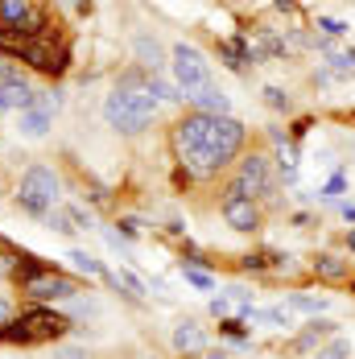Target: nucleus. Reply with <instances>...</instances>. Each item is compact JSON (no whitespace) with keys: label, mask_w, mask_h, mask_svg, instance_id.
Here are the masks:
<instances>
[{"label":"nucleus","mask_w":355,"mask_h":359,"mask_svg":"<svg viewBox=\"0 0 355 359\" xmlns=\"http://www.w3.org/2000/svg\"><path fill=\"white\" fill-rule=\"evenodd\" d=\"M244 124L236 116H207V111H190L182 124H178V153H182V165L194 174V178H211L219 174L227 161L240 157L244 149Z\"/></svg>","instance_id":"obj_1"},{"label":"nucleus","mask_w":355,"mask_h":359,"mask_svg":"<svg viewBox=\"0 0 355 359\" xmlns=\"http://www.w3.org/2000/svg\"><path fill=\"white\" fill-rule=\"evenodd\" d=\"M157 116V95H153V74L128 71L120 79V87L104 100V120L124 133V137H137L145 124Z\"/></svg>","instance_id":"obj_2"},{"label":"nucleus","mask_w":355,"mask_h":359,"mask_svg":"<svg viewBox=\"0 0 355 359\" xmlns=\"http://www.w3.org/2000/svg\"><path fill=\"white\" fill-rule=\"evenodd\" d=\"M67 330H71V318H67V314H58V310H46V306H34V310H25L21 318H13V323L0 330V343H8V347L54 343V339H62Z\"/></svg>","instance_id":"obj_3"},{"label":"nucleus","mask_w":355,"mask_h":359,"mask_svg":"<svg viewBox=\"0 0 355 359\" xmlns=\"http://www.w3.org/2000/svg\"><path fill=\"white\" fill-rule=\"evenodd\" d=\"M17 203L29 211V215L46 219L58 203V174L50 165H29L21 174V186H17Z\"/></svg>","instance_id":"obj_4"},{"label":"nucleus","mask_w":355,"mask_h":359,"mask_svg":"<svg viewBox=\"0 0 355 359\" xmlns=\"http://www.w3.org/2000/svg\"><path fill=\"white\" fill-rule=\"evenodd\" d=\"M170 67H174V83L182 87V95L186 100H194L199 91H207L211 87V62L203 58V50H194V46H174V54H170Z\"/></svg>","instance_id":"obj_5"},{"label":"nucleus","mask_w":355,"mask_h":359,"mask_svg":"<svg viewBox=\"0 0 355 359\" xmlns=\"http://www.w3.org/2000/svg\"><path fill=\"white\" fill-rule=\"evenodd\" d=\"M223 219H227V227L232 231H256L260 227V207H256V198H248L236 182L223 190Z\"/></svg>","instance_id":"obj_6"},{"label":"nucleus","mask_w":355,"mask_h":359,"mask_svg":"<svg viewBox=\"0 0 355 359\" xmlns=\"http://www.w3.org/2000/svg\"><path fill=\"white\" fill-rule=\"evenodd\" d=\"M21 285L34 302H58V297H74V281H67L62 273L54 269H25L21 273Z\"/></svg>","instance_id":"obj_7"},{"label":"nucleus","mask_w":355,"mask_h":359,"mask_svg":"<svg viewBox=\"0 0 355 359\" xmlns=\"http://www.w3.org/2000/svg\"><path fill=\"white\" fill-rule=\"evenodd\" d=\"M236 186L248 194V198H269L273 194V161L264 153H252L240 161V174H236Z\"/></svg>","instance_id":"obj_8"},{"label":"nucleus","mask_w":355,"mask_h":359,"mask_svg":"<svg viewBox=\"0 0 355 359\" xmlns=\"http://www.w3.org/2000/svg\"><path fill=\"white\" fill-rule=\"evenodd\" d=\"M330 339H335V323L314 318V323H306L302 330H297V339L289 343V351H293V355H306V351H319V347H326Z\"/></svg>","instance_id":"obj_9"},{"label":"nucleus","mask_w":355,"mask_h":359,"mask_svg":"<svg viewBox=\"0 0 355 359\" xmlns=\"http://www.w3.org/2000/svg\"><path fill=\"white\" fill-rule=\"evenodd\" d=\"M29 67H37V71H46V74H58L67 62H62V54H54L46 41H37V37H29V46H25V54H21Z\"/></svg>","instance_id":"obj_10"},{"label":"nucleus","mask_w":355,"mask_h":359,"mask_svg":"<svg viewBox=\"0 0 355 359\" xmlns=\"http://www.w3.org/2000/svg\"><path fill=\"white\" fill-rule=\"evenodd\" d=\"M203 347H207V334H203L199 323H178L174 326V351L194 355V351H203Z\"/></svg>","instance_id":"obj_11"},{"label":"nucleus","mask_w":355,"mask_h":359,"mask_svg":"<svg viewBox=\"0 0 355 359\" xmlns=\"http://www.w3.org/2000/svg\"><path fill=\"white\" fill-rule=\"evenodd\" d=\"M194 111H207V116H232V100H227V91H219V87H207V91H199L194 100Z\"/></svg>","instance_id":"obj_12"},{"label":"nucleus","mask_w":355,"mask_h":359,"mask_svg":"<svg viewBox=\"0 0 355 359\" xmlns=\"http://www.w3.org/2000/svg\"><path fill=\"white\" fill-rule=\"evenodd\" d=\"M133 50H137V62H141L145 71H161V67H166V50H161V46H157V41H153V37L149 34H141L137 37V41H133Z\"/></svg>","instance_id":"obj_13"},{"label":"nucleus","mask_w":355,"mask_h":359,"mask_svg":"<svg viewBox=\"0 0 355 359\" xmlns=\"http://www.w3.org/2000/svg\"><path fill=\"white\" fill-rule=\"evenodd\" d=\"M50 116H54V111H46V108L34 104L29 111H21V133H25L29 141H41V137L50 133Z\"/></svg>","instance_id":"obj_14"},{"label":"nucleus","mask_w":355,"mask_h":359,"mask_svg":"<svg viewBox=\"0 0 355 359\" xmlns=\"http://www.w3.org/2000/svg\"><path fill=\"white\" fill-rule=\"evenodd\" d=\"M314 273H319L322 281H343V277L351 273V264H347L343 256H335V252H322L319 260H314Z\"/></svg>","instance_id":"obj_15"},{"label":"nucleus","mask_w":355,"mask_h":359,"mask_svg":"<svg viewBox=\"0 0 355 359\" xmlns=\"http://www.w3.org/2000/svg\"><path fill=\"white\" fill-rule=\"evenodd\" d=\"M285 306H289V310H302V314H314V318H319L330 302H326V297H310V293H289V297H285Z\"/></svg>","instance_id":"obj_16"},{"label":"nucleus","mask_w":355,"mask_h":359,"mask_svg":"<svg viewBox=\"0 0 355 359\" xmlns=\"http://www.w3.org/2000/svg\"><path fill=\"white\" fill-rule=\"evenodd\" d=\"M71 260H74V269H79V273H87V277H107L104 264H100L95 256H87L83 248H74V252H71Z\"/></svg>","instance_id":"obj_17"},{"label":"nucleus","mask_w":355,"mask_h":359,"mask_svg":"<svg viewBox=\"0 0 355 359\" xmlns=\"http://www.w3.org/2000/svg\"><path fill=\"white\" fill-rule=\"evenodd\" d=\"M104 281H107V285H116V289H128L133 297H141V293H145V285L133 277V273H128V269H120V273H107Z\"/></svg>","instance_id":"obj_18"},{"label":"nucleus","mask_w":355,"mask_h":359,"mask_svg":"<svg viewBox=\"0 0 355 359\" xmlns=\"http://www.w3.org/2000/svg\"><path fill=\"white\" fill-rule=\"evenodd\" d=\"M319 359H351V343L335 334V339H330L326 347H319Z\"/></svg>","instance_id":"obj_19"},{"label":"nucleus","mask_w":355,"mask_h":359,"mask_svg":"<svg viewBox=\"0 0 355 359\" xmlns=\"http://www.w3.org/2000/svg\"><path fill=\"white\" fill-rule=\"evenodd\" d=\"M182 273H186V281H190V285L203 289V293H211V289H215V277H211V273H203V269H182Z\"/></svg>","instance_id":"obj_20"},{"label":"nucleus","mask_w":355,"mask_h":359,"mask_svg":"<svg viewBox=\"0 0 355 359\" xmlns=\"http://www.w3.org/2000/svg\"><path fill=\"white\" fill-rule=\"evenodd\" d=\"M277 165H281V178H297V153L293 149H281V157H277Z\"/></svg>","instance_id":"obj_21"},{"label":"nucleus","mask_w":355,"mask_h":359,"mask_svg":"<svg viewBox=\"0 0 355 359\" xmlns=\"http://www.w3.org/2000/svg\"><path fill=\"white\" fill-rule=\"evenodd\" d=\"M46 223H50L58 236H71V231H74V219H71V215H62V211H50V215H46Z\"/></svg>","instance_id":"obj_22"},{"label":"nucleus","mask_w":355,"mask_h":359,"mask_svg":"<svg viewBox=\"0 0 355 359\" xmlns=\"http://www.w3.org/2000/svg\"><path fill=\"white\" fill-rule=\"evenodd\" d=\"M264 104L277 111H289V95H285L281 87H264Z\"/></svg>","instance_id":"obj_23"},{"label":"nucleus","mask_w":355,"mask_h":359,"mask_svg":"<svg viewBox=\"0 0 355 359\" xmlns=\"http://www.w3.org/2000/svg\"><path fill=\"white\" fill-rule=\"evenodd\" d=\"M211 314H215V318L232 314V297H215V302H211Z\"/></svg>","instance_id":"obj_24"},{"label":"nucleus","mask_w":355,"mask_h":359,"mask_svg":"<svg viewBox=\"0 0 355 359\" xmlns=\"http://www.w3.org/2000/svg\"><path fill=\"white\" fill-rule=\"evenodd\" d=\"M319 29H326L330 37H343V34H347V29H343L339 21H330V17H322V21H319Z\"/></svg>","instance_id":"obj_25"},{"label":"nucleus","mask_w":355,"mask_h":359,"mask_svg":"<svg viewBox=\"0 0 355 359\" xmlns=\"http://www.w3.org/2000/svg\"><path fill=\"white\" fill-rule=\"evenodd\" d=\"M54 355L58 359H87V351H79V347H58Z\"/></svg>","instance_id":"obj_26"},{"label":"nucleus","mask_w":355,"mask_h":359,"mask_svg":"<svg viewBox=\"0 0 355 359\" xmlns=\"http://www.w3.org/2000/svg\"><path fill=\"white\" fill-rule=\"evenodd\" d=\"M244 269H256V273H260V269H269V256H248V260H244Z\"/></svg>","instance_id":"obj_27"},{"label":"nucleus","mask_w":355,"mask_h":359,"mask_svg":"<svg viewBox=\"0 0 355 359\" xmlns=\"http://www.w3.org/2000/svg\"><path fill=\"white\" fill-rule=\"evenodd\" d=\"M120 227H124V236H141V223H137V219H124Z\"/></svg>","instance_id":"obj_28"},{"label":"nucleus","mask_w":355,"mask_h":359,"mask_svg":"<svg viewBox=\"0 0 355 359\" xmlns=\"http://www.w3.org/2000/svg\"><path fill=\"white\" fill-rule=\"evenodd\" d=\"M8 323H13V310H8V302H0V330H4Z\"/></svg>","instance_id":"obj_29"},{"label":"nucleus","mask_w":355,"mask_h":359,"mask_svg":"<svg viewBox=\"0 0 355 359\" xmlns=\"http://www.w3.org/2000/svg\"><path fill=\"white\" fill-rule=\"evenodd\" d=\"M0 108H8V95H4V79H0Z\"/></svg>","instance_id":"obj_30"},{"label":"nucleus","mask_w":355,"mask_h":359,"mask_svg":"<svg viewBox=\"0 0 355 359\" xmlns=\"http://www.w3.org/2000/svg\"><path fill=\"white\" fill-rule=\"evenodd\" d=\"M203 359H227V351H207Z\"/></svg>","instance_id":"obj_31"},{"label":"nucleus","mask_w":355,"mask_h":359,"mask_svg":"<svg viewBox=\"0 0 355 359\" xmlns=\"http://www.w3.org/2000/svg\"><path fill=\"white\" fill-rule=\"evenodd\" d=\"M62 4H71V0H62Z\"/></svg>","instance_id":"obj_32"},{"label":"nucleus","mask_w":355,"mask_h":359,"mask_svg":"<svg viewBox=\"0 0 355 359\" xmlns=\"http://www.w3.org/2000/svg\"><path fill=\"white\" fill-rule=\"evenodd\" d=\"M0 4H4V0H0Z\"/></svg>","instance_id":"obj_33"}]
</instances>
